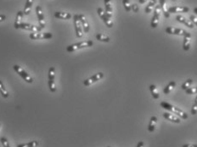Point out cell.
Wrapping results in <instances>:
<instances>
[{"label":"cell","instance_id":"obj_20","mask_svg":"<svg viewBox=\"0 0 197 147\" xmlns=\"http://www.w3.org/2000/svg\"><path fill=\"white\" fill-rule=\"evenodd\" d=\"M159 3H160V6H161V9L162 10V13L164 14V16L166 18H169L170 17V14L168 13V9H167L166 0H159Z\"/></svg>","mask_w":197,"mask_h":147},{"label":"cell","instance_id":"obj_9","mask_svg":"<svg viewBox=\"0 0 197 147\" xmlns=\"http://www.w3.org/2000/svg\"><path fill=\"white\" fill-rule=\"evenodd\" d=\"M161 9L160 5L155 6V10H154V15L152 17L151 20V23H150V26L152 28H156L159 23V20H160V16H161Z\"/></svg>","mask_w":197,"mask_h":147},{"label":"cell","instance_id":"obj_30","mask_svg":"<svg viewBox=\"0 0 197 147\" xmlns=\"http://www.w3.org/2000/svg\"><path fill=\"white\" fill-rule=\"evenodd\" d=\"M23 12L22 11H18L17 14H16V18H15V22L14 24H20L21 23L22 20V17H23Z\"/></svg>","mask_w":197,"mask_h":147},{"label":"cell","instance_id":"obj_29","mask_svg":"<svg viewBox=\"0 0 197 147\" xmlns=\"http://www.w3.org/2000/svg\"><path fill=\"white\" fill-rule=\"evenodd\" d=\"M192 84H193V80H192V79H188V80H185L183 84H182L181 88H182L183 90H187L188 88L190 87V85H191Z\"/></svg>","mask_w":197,"mask_h":147},{"label":"cell","instance_id":"obj_16","mask_svg":"<svg viewBox=\"0 0 197 147\" xmlns=\"http://www.w3.org/2000/svg\"><path fill=\"white\" fill-rule=\"evenodd\" d=\"M78 17H79L80 22H81V24H82V26L83 28L84 32L88 33V32L89 31L90 27H89V24H88V22L86 17H85L83 14H78Z\"/></svg>","mask_w":197,"mask_h":147},{"label":"cell","instance_id":"obj_23","mask_svg":"<svg viewBox=\"0 0 197 147\" xmlns=\"http://www.w3.org/2000/svg\"><path fill=\"white\" fill-rule=\"evenodd\" d=\"M32 3H33V0H27L26 4H25V7H24V11H23L24 14L28 15L29 14H30L31 9Z\"/></svg>","mask_w":197,"mask_h":147},{"label":"cell","instance_id":"obj_36","mask_svg":"<svg viewBox=\"0 0 197 147\" xmlns=\"http://www.w3.org/2000/svg\"><path fill=\"white\" fill-rule=\"evenodd\" d=\"M131 9H132V10L134 12V13H137L138 11H139V7H138V5L137 4H133V5H131Z\"/></svg>","mask_w":197,"mask_h":147},{"label":"cell","instance_id":"obj_27","mask_svg":"<svg viewBox=\"0 0 197 147\" xmlns=\"http://www.w3.org/2000/svg\"><path fill=\"white\" fill-rule=\"evenodd\" d=\"M96 39L99 41H103V42H109L110 41V37L104 35V34H101V33H98L96 35Z\"/></svg>","mask_w":197,"mask_h":147},{"label":"cell","instance_id":"obj_13","mask_svg":"<svg viewBox=\"0 0 197 147\" xmlns=\"http://www.w3.org/2000/svg\"><path fill=\"white\" fill-rule=\"evenodd\" d=\"M189 9L185 6H172L168 9V13H187V12H189Z\"/></svg>","mask_w":197,"mask_h":147},{"label":"cell","instance_id":"obj_14","mask_svg":"<svg viewBox=\"0 0 197 147\" xmlns=\"http://www.w3.org/2000/svg\"><path fill=\"white\" fill-rule=\"evenodd\" d=\"M162 116L165 119L170 121L172 123H180V119L178 118V116L171 114V112H164L162 114Z\"/></svg>","mask_w":197,"mask_h":147},{"label":"cell","instance_id":"obj_5","mask_svg":"<svg viewBox=\"0 0 197 147\" xmlns=\"http://www.w3.org/2000/svg\"><path fill=\"white\" fill-rule=\"evenodd\" d=\"M13 68H14V70L23 79V80H25L26 82H27V83H32L33 82V79L30 76V75L29 74H27L23 68L21 67H20L19 65H14L13 66Z\"/></svg>","mask_w":197,"mask_h":147},{"label":"cell","instance_id":"obj_17","mask_svg":"<svg viewBox=\"0 0 197 147\" xmlns=\"http://www.w3.org/2000/svg\"><path fill=\"white\" fill-rule=\"evenodd\" d=\"M105 14L109 18H111L113 14L112 5H111V0H105Z\"/></svg>","mask_w":197,"mask_h":147},{"label":"cell","instance_id":"obj_18","mask_svg":"<svg viewBox=\"0 0 197 147\" xmlns=\"http://www.w3.org/2000/svg\"><path fill=\"white\" fill-rule=\"evenodd\" d=\"M157 118L155 116H152L150 119V122H149V125H148V130L149 132H154L155 129V126H156V123H157Z\"/></svg>","mask_w":197,"mask_h":147},{"label":"cell","instance_id":"obj_39","mask_svg":"<svg viewBox=\"0 0 197 147\" xmlns=\"http://www.w3.org/2000/svg\"><path fill=\"white\" fill-rule=\"evenodd\" d=\"M144 143L143 141H140L136 147H144Z\"/></svg>","mask_w":197,"mask_h":147},{"label":"cell","instance_id":"obj_32","mask_svg":"<svg viewBox=\"0 0 197 147\" xmlns=\"http://www.w3.org/2000/svg\"><path fill=\"white\" fill-rule=\"evenodd\" d=\"M197 113V96L195 99V102L193 104V106L191 107V114L192 115H196Z\"/></svg>","mask_w":197,"mask_h":147},{"label":"cell","instance_id":"obj_40","mask_svg":"<svg viewBox=\"0 0 197 147\" xmlns=\"http://www.w3.org/2000/svg\"><path fill=\"white\" fill-rule=\"evenodd\" d=\"M148 0H139V3H141V4H143V3H144L145 2H147Z\"/></svg>","mask_w":197,"mask_h":147},{"label":"cell","instance_id":"obj_31","mask_svg":"<svg viewBox=\"0 0 197 147\" xmlns=\"http://www.w3.org/2000/svg\"><path fill=\"white\" fill-rule=\"evenodd\" d=\"M122 3H123V6L126 9V11L129 12L132 9H131V4H130V2L129 0H122Z\"/></svg>","mask_w":197,"mask_h":147},{"label":"cell","instance_id":"obj_12","mask_svg":"<svg viewBox=\"0 0 197 147\" xmlns=\"http://www.w3.org/2000/svg\"><path fill=\"white\" fill-rule=\"evenodd\" d=\"M36 13H37V16H38L39 26L41 27L42 29H43L45 27V20H44V15H43V13H42L41 6L38 5L36 7Z\"/></svg>","mask_w":197,"mask_h":147},{"label":"cell","instance_id":"obj_19","mask_svg":"<svg viewBox=\"0 0 197 147\" xmlns=\"http://www.w3.org/2000/svg\"><path fill=\"white\" fill-rule=\"evenodd\" d=\"M55 17L60 20H70L71 18V14L70 13H66V12H55Z\"/></svg>","mask_w":197,"mask_h":147},{"label":"cell","instance_id":"obj_37","mask_svg":"<svg viewBox=\"0 0 197 147\" xmlns=\"http://www.w3.org/2000/svg\"><path fill=\"white\" fill-rule=\"evenodd\" d=\"M182 147H197V145H196V144H185V145H183Z\"/></svg>","mask_w":197,"mask_h":147},{"label":"cell","instance_id":"obj_22","mask_svg":"<svg viewBox=\"0 0 197 147\" xmlns=\"http://www.w3.org/2000/svg\"><path fill=\"white\" fill-rule=\"evenodd\" d=\"M190 37H183V51H189L190 48Z\"/></svg>","mask_w":197,"mask_h":147},{"label":"cell","instance_id":"obj_35","mask_svg":"<svg viewBox=\"0 0 197 147\" xmlns=\"http://www.w3.org/2000/svg\"><path fill=\"white\" fill-rule=\"evenodd\" d=\"M189 20L190 21H192V23L193 24H195V25H196L197 26V17H196L195 15H190L189 16Z\"/></svg>","mask_w":197,"mask_h":147},{"label":"cell","instance_id":"obj_7","mask_svg":"<svg viewBox=\"0 0 197 147\" xmlns=\"http://www.w3.org/2000/svg\"><path fill=\"white\" fill-rule=\"evenodd\" d=\"M29 37L31 40H42V39H51L53 37L52 33L49 32H33L31 33Z\"/></svg>","mask_w":197,"mask_h":147},{"label":"cell","instance_id":"obj_41","mask_svg":"<svg viewBox=\"0 0 197 147\" xmlns=\"http://www.w3.org/2000/svg\"><path fill=\"white\" fill-rule=\"evenodd\" d=\"M194 13L196 14H197V7H196V8H195V9H194Z\"/></svg>","mask_w":197,"mask_h":147},{"label":"cell","instance_id":"obj_26","mask_svg":"<svg viewBox=\"0 0 197 147\" xmlns=\"http://www.w3.org/2000/svg\"><path fill=\"white\" fill-rule=\"evenodd\" d=\"M0 94L2 95V96L3 97H4V98H8L9 97V92L7 91V90H6V88L4 87V85H3V82L0 80Z\"/></svg>","mask_w":197,"mask_h":147},{"label":"cell","instance_id":"obj_21","mask_svg":"<svg viewBox=\"0 0 197 147\" xmlns=\"http://www.w3.org/2000/svg\"><path fill=\"white\" fill-rule=\"evenodd\" d=\"M176 85H177V83H176L175 81H171V82H169L168 84V85H167L166 87H164V89H163V93L165 94V95H168V94L170 93L171 91L176 86Z\"/></svg>","mask_w":197,"mask_h":147},{"label":"cell","instance_id":"obj_34","mask_svg":"<svg viewBox=\"0 0 197 147\" xmlns=\"http://www.w3.org/2000/svg\"><path fill=\"white\" fill-rule=\"evenodd\" d=\"M0 141H1V143H2V145H3V147H10L8 140H7L5 137H2V138L0 139Z\"/></svg>","mask_w":197,"mask_h":147},{"label":"cell","instance_id":"obj_1","mask_svg":"<svg viewBox=\"0 0 197 147\" xmlns=\"http://www.w3.org/2000/svg\"><path fill=\"white\" fill-rule=\"evenodd\" d=\"M161 107L169 111L170 112H172V113L176 114L177 116H179V118H181L183 119H188V114L185 112H183L182 109L175 107V106H172V104H170L167 102H161Z\"/></svg>","mask_w":197,"mask_h":147},{"label":"cell","instance_id":"obj_8","mask_svg":"<svg viewBox=\"0 0 197 147\" xmlns=\"http://www.w3.org/2000/svg\"><path fill=\"white\" fill-rule=\"evenodd\" d=\"M73 22H74V26L76 30V35L78 38H80L83 37V26L80 22L78 14H75L73 16Z\"/></svg>","mask_w":197,"mask_h":147},{"label":"cell","instance_id":"obj_2","mask_svg":"<svg viewBox=\"0 0 197 147\" xmlns=\"http://www.w3.org/2000/svg\"><path fill=\"white\" fill-rule=\"evenodd\" d=\"M94 45V42L92 41H81V42H77V43H74L72 45H70L66 47V51L68 53H72L74 51L84 48V47H92Z\"/></svg>","mask_w":197,"mask_h":147},{"label":"cell","instance_id":"obj_38","mask_svg":"<svg viewBox=\"0 0 197 147\" xmlns=\"http://www.w3.org/2000/svg\"><path fill=\"white\" fill-rule=\"evenodd\" d=\"M5 20H6V16L4 14H0V22H2Z\"/></svg>","mask_w":197,"mask_h":147},{"label":"cell","instance_id":"obj_28","mask_svg":"<svg viewBox=\"0 0 197 147\" xmlns=\"http://www.w3.org/2000/svg\"><path fill=\"white\" fill-rule=\"evenodd\" d=\"M38 146V142L37 140H33V141H31V142L26 143V144L18 145L17 147H37Z\"/></svg>","mask_w":197,"mask_h":147},{"label":"cell","instance_id":"obj_24","mask_svg":"<svg viewBox=\"0 0 197 147\" xmlns=\"http://www.w3.org/2000/svg\"><path fill=\"white\" fill-rule=\"evenodd\" d=\"M149 88H150V93L152 95L153 98H154V99H158V98L160 97V95H159V92H158L157 88H156V86H155V85H150L149 86Z\"/></svg>","mask_w":197,"mask_h":147},{"label":"cell","instance_id":"obj_3","mask_svg":"<svg viewBox=\"0 0 197 147\" xmlns=\"http://www.w3.org/2000/svg\"><path fill=\"white\" fill-rule=\"evenodd\" d=\"M55 68L50 67L49 69V80H48V85L49 88L51 92L55 93L56 91V87H55Z\"/></svg>","mask_w":197,"mask_h":147},{"label":"cell","instance_id":"obj_10","mask_svg":"<svg viewBox=\"0 0 197 147\" xmlns=\"http://www.w3.org/2000/svg\"><path fill=\"white\" fill-rule=\"evenodd\" d=\"M97 13H98L99 16L103 20V21L105 22V24L106 25V26L109 27V28H111V27L113 26L112 20H111V18H109V17L107 16V14H106L105 12L103 10L102 8H98Z\"/></svg>","mask_w":197,"mask_h":147},{"label":"cell","instance_id":"obj_15","mask_svg":"<svg viewBox=\"0 0 197 147\" xmlns=\"http://www.w3.org/2000/svg\"><path fill=\"white\" fill-rule=\"evenodd\" d=\"M176 20L179 22H180L182 24H184L186 26H188L189 28H191V29L194 28V24L192 23V21H190L189 20H187L186 18H184L182 15H177L176 16Z\"/></svg>","mask_w":197,"mask_h":147},{"label":"cell","instance_id":"obj_6","mask_svg":"<svg viewBox=\"0 0 197 147\" xmlns=\"http://www.w3.org/2000/svg\"><path fill=\"white\" fill-rule=\"evenodd\" d=\"M14 26L15 29H22V30H30V31H33V32H39L42 30V28L40 26H37L27 24V23L14 24Z\"/></svg>","mask_w":197,"mask_h":147},{"label":"cell","instance_id":"obj_4","mask_svg":"<svg viewBox=\"0 0 197 147\" xmlns=\"http://www.w3.org/2000/svg\"><path fill=\"white\" fill-rule=\"evenodd\" d=\"M166 33L170 35H178V36H183V37H191V34L183 29L174 28V27H167L165 30Z\"/></svg>","mask_w":197,"mask_h":147},{"label":"cell","instance_id":"obj_33","mask_svg":"<svg viewBox=\"0 0 197 147\" xmlns=\"http://www.w3.org/2000/svg\"><path fill=\"white\" fill-rule=\"evenodd\" d=\"M186 93L189 95H192V94H197V86L196 87H189L187 90H185Z\"/></svg>","mask_w":197,"mask_h":147},{"label":"cell","instance_id":"obj_25","mask_svg":"<svg viewBox=\"0 0 197 147\" xmlns=\"http://www.w3.org/2000/svg\"><path fill=\"white\" fill-rule=\"evenodd\" d=\"M156 3H157V0H150V3H148V5L146 6V8H145V13H150L151 10H152V9H153V7L155 6Z\"/></svg>","mask_w":197,"mask_h":147},{"label":"cell","instance_id":"obj_11","mask_svg":"<svg viewBox=\"0 0 197 147\" xmlns=\"http://www.w3.org/2000/svg\"><path fill=\"white\" fill-rule=\"evenodd\" d=\"M103 78H104V74H103L102 72H99V73H97V74L91 76L90 78L85 80L84 81H83V85H84L85 86H89L90 85H92V84L97 82V81L100 80L101 79H103Z\"/></svg>","mask_w":197,"mask_h":147},{"label":"cell","instance_id":"obj_42","mask_svg":"<svg viewBox=\"0 0 197 147\" xmlns=\"http://www.w3.org/2000/svg\"><path fill=\"white\" fill-rule=\"evenodd\" d=\"M0 126H1V124H0Z\"/></svg>","mask_w":197,"mask_h":147}]
</instances>
